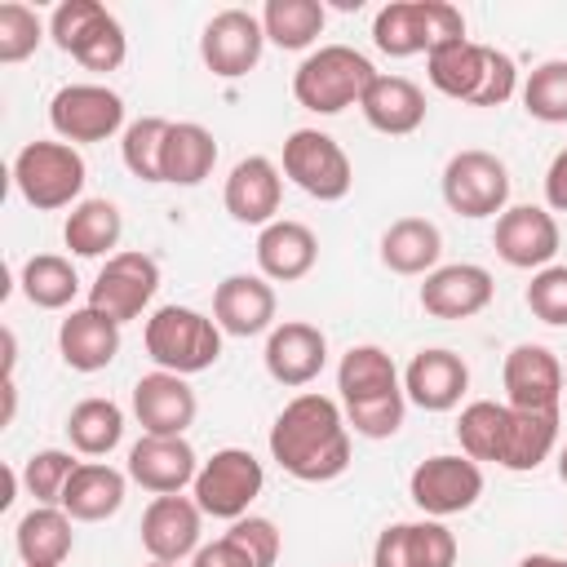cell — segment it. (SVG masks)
<instances>
[{
  "label": "cell",
  "mask_w": 567,
  "mask_h": 567,
  "mask_svg": "<svg viewBox=\"0 0 567 567\" xmlns=\"http://www.w3.org/2000/svg\"><path fill=\"white\" fill-rule=\"evenodd\" d=\"M270 456L284 474L301 483H332L350 465V425L337 399L328 394H297L270 425Z\"/></svg>",
  "instance_id": "cell-1"
},
{
  "label": "cell",
  "mask_w": 567,
  "mask_h": 567,
  "mask_svg": "<svg viewBox=\"0 0 567 567\" xmlns=\"http://www.w3.org/2000/svg\"><path fill=\"white\" fill-rule=\"evenodd\" d=\"M425 75L439 93L470 102V106H505L518 89V66L509 53L478 44V40H456L434 53H425Z\"/></svg>",
  "instance_id": "cell-2"
},
{
  "label": "cell",
  "mask_w": 567,
  "mask_h": 567,
  "mask_svg": "<svg viewBox=\"0 0 567 567\" xmlns=\"http://www.w3.org/2000/svg\"><path fill=\"white\" fill-rule=\"evenodd\" d=\"M381 71L350 44H323L301 58L292 71V97L315 115H337L346 106H359Z\"/></svg>",
  "instance_id": "cell-3"
},
{
  "label": "cell",
  "mask_w": 567,
  "mask_h": 567,
  "mask_svg": "<svg viewBox=\"0 0 567 567\" xmlns=\"http://www.w3.org/2000/svg\"><path fill=\"white\" fill-rule=\"evenodd\" d=\"M465 40V13L447 0H390L372 18V44L385 58L434 53Z\"/></svg>",
  "instance_id": "cell-4"
},
{
  "label": "cell",
  "mask_w": 567,
  "mask_h": 567,
  "mask_svg": "<svg viewBox=\"0 0 567 567\" xmlns=\"http://www.w3.org/2000/svg\"><path fill=\"white\" fill-rule=\"evenodd\" d=\"M142 341H146V354L155 359V368L177 372V377H195V372H204L221 359L217 319H208L190 306H159L146 319Z\"/></svg>",
  "instance_id": "cell-5"
},
{
  "label": "cell",
  "mask_w": 567,
  "mask_h": 567,
  "mask_svg": "<svg viewBox=\"0 0 567 567\" xmlns=\"http://www.w3.org/2000/svg\"><path fill=\"white\" fill-rule=\"evenodd\" d=\"M84 155L71 142H27L13 155V186L18 195L35 208V213H58V208H75L80 190H84Z\"/></svg>",
  "instance_id": "cell-6"
},
{
  "label": "cell",
  "mask_w": 567,
  "mask_h": 567,
  "mask_svg": "<svg viewBox=\"0 0 567 567\" xmlns=\"http://www.w3.org/2000/svg\"><path fill=\"white\" fill-rule=\"evenodd\" d=\"M49 35L84 71H115L124 62V53H128L124 27L97 0H62L53 9V18H49Z\"/></svg>",
  "instance_id": "cell-7"
},
{
  "label": "cell",
  "mask_w": 567,
  "mask_h": 567,
  "mask_svg": "<svg viewBox=\"0 0 567 567\" xmlns=\"http://www.w3.org/2000/svg\"><path fill=\"white\" fill-rule=\"evenodd\" d=\"M261 487H266L261 461H257L248 447H221V452H213V456L199 465V474H195V483H190V496H195V505H199L208 518L235 523V518L248 514V505L261 496Z\"/></svg>",
  "instance_id": "cell-8"
},
{
  "label": "cell",
  "mask_w": 567,
  "mask_h": 567,
  "mask_svg": "<svg viewBox=\"0 0 567 567\" xmlns=\"http://www.w3.org/2000/svg\"><path fill=\"white\" fill-rule=\"evenodd\" d=\"M284 173H288L292 186H301L319 204H337L354 186L350 155L341 151L337 137H328L319 128H292L288 133V142H284Z\"/></svg>",
  "instance_id": "cell-9"
},
{
  "label": "cell",
  "mask_w": 567,
  "mask_h": 567,
  "mask_svg": "<svg viewBox=\"0 0 567 567\" xmlns=\"http://www.w3.org/2000/svg\"><path fill=\"white\" fill-rule=\"evenodd\" d=\"M408 496L421 514L430 518H452L465 514L478 496H483V465L470 461L465 452H439L425 456L412 478H408Z\"/></svg>",
  "instance_id": "cell-10"
},
{
  "label": "cell",
  "mask_w": 567,
  "mask_h": 567,
  "mask_svg": "<svg viewBox=\"0 0 567 567\" xmlns=\"http://www.w3.org/2000/svg\"><path fill=\"white\" fill-rule=\"evenodd\" d=\"M443 204L456 217H496L509 208V168L492 151H456L443 168Z\"/></svg>",
  "instance_id": "cell-11"
},
{
  "label": "cell",
  "mask_w": 567,
  "mask_h": 567,
  "mask_svg": "<svg viewBox=\"0 0 567 567\" xmlns=\"http://www.w3.org/2000/svg\"><path fill=\"white\" fill-rule=\"evenodd\" d=\"M155 292H159V261L151 252L128 248V252L106 257V266L89 284V306L115 323H128L151 306Z\"/></svg>",
  "instance_id": "cell-12"
},
{
  "label": "cell",
  "mask_w": 567,
  "mask_h": 567,
  "mask_svg": "<svg viewBox=\"0 0 567 567\" xmlns=\"http://www.w3.org/2000/svg\"><path fill=\"white\" fill-rule=\"evenodd\" d=\"M49 124L62 142H106L124 128V97L106 84H62L49 102Z\"/></svg>",
  "instance_id": "cell-13"
},
{
  "label": "cell",
  "mask_w": 567,
  "mask_h": 567,
  "mask_svg": "<svg viewBox=\"0 0 567 567\" xmlns=\"http://www.w3.org/2000/svg\"><path fill=\"white\" fill-rule=\"evenodd\" d=\"M261 44H266V31H261V18L248 13V9H221L204 22V35H199V58L213 75L221 80H239L248 75L257 62H261Z\"/></svg>",
  "instance_id": "cell-14"
},
{
  "label": "cell",
  "mask_w": 567,
  "mask_h": 567,
  "mask_svg": "<svg viewBox=\"0 0 567 567\" xmlns=\"http://www.w3.org/2000/svg\"><path fill=\"white\" fill-rule=\"evenodd\" d=\"M492 248L514 270H545L554 266V252H558V221L540 204H514L496 217Z\"/></svg>",
  "instance_id": "cell-15"
},
{
  "label": "cell",
  "mask_w": 567,
  "mask_h": 567,
  "mask_svg": "<svg viewBox=\"0 0 567 567\" xmlns=\"http://www.w3.org/2000/svg\"><path fill=\"white\" fill-rule=\"evenodd\" d=\"M501 381H505V403L518 408V412H558V399H563V363L549 346H536V341H523L505 354V368H501Z\"/></svg>",
  "instance_id": "cell-16"
},
{
  "label": "cell",
  "mask_w": 567,
  "mask_h": 567,
  "mask_svg": "<svg viewBox=\"0 0 567 567\" xmlns=\"http://www.w3.org/2000/svg\"><path fill=\"white\" fill-rule=\"evenodd\" d=\"M195 412H199V399L186 385V377L164 372V368L137 377V385H133V416H137L142 434L182 439L195 425Z\"/></svg>",
  "instance_id": "cell-17"
},
{
  "label": "cell",
  "mask_w": 567,
  "mask_h": 567,
  "mask_svg": "<svg viewBox=\"0 0 567 567\" xmlns=\"http://www.w3.org/2000/svg\"><path fill=\"white\" fill-rule=\"evenodd\" d=\"M199 532H204V509L195 496H155L142 514V549L151 563H182L199 554Z\"/></svg>",
  "instance_id": "cell-18"
},
{
  "label": "cell",
  "mask_w": 567,
  "mask_h": 567,
  "mask_svg": "<svg viewBox=\"0 0 567 567\" xmlns=\"http://www.w3.org/2000/svg\"><path fill=\"white\" fill-rule=\"evenodd\" d=\"M261 359H266L270 381L288 385V390H301V385H310L323 372V363H328V337L315 323H306V319H284V323L270 328Z\"/></svg>",
  "instance_id": "cell-19"
},
{
  "label": "cell",
  "mask_w": 567,
  "mask_h": 567,
  "mask_svg": "<svg viewBox=\"0 0 567 567\" xmlns=\"http://www.w3.org/2000/svg\"><path fill=\"white\" fill-rule=\"evenodd\" d=\"M492 270L487 266H474V261H452V266H439L425 275L421 284V310L434 315V319H470L478 310L492 306Z\"/></svg>",
  "instance_id": "cell-20"
},
{
  "label": "cell",
  "mask_w": 567,
  "mask_h": 567,
  "mask_svg": "<svg viewBox=\"0 0 567 567\" xmlns=\"http://www.w3.org/2000/svg\"><path fill=\"white\" fill-rule=\"evenodd\" d=\"M199 474V456L186 439H164V434H142L128 447V478L155 496H177L190 487Z\"/></svg>",
  "instance_id": "cell-21"
},
{
  "label": "cell",
  "mask_w": 567,
  "mask_h": 567,
  "mask_svg": "<svg viewBox=\"0 0 567 567\" xmlns=\"http://www.w3.org/2000/svg\"><path fill=\"white\" fill-rule=\"evenodd\" d=\"M372 567H456V536L439 518L390 523L372 545Z\"/></svg>",
  "instance_id": "cell-22"
},
{
  "label": "cell",
  "mask_w": 567,
  "mask_h": 567,
  "mask_svg": "<svg viewBox=\"0 0 567 567\" xmlns=\"http://www.w3.org/2000/svg\"><path fill=\"white\" fill-rule=\"evenodd\" d=\"M470 385V368L461 354L434 346V350H416L412 363L403 368V394L408 403H416L421 412H452L461 403Z\"/></svg>",
  "instance_id": "cell-23"
},
{
  "label": "cell",
  "mask_w": 567,
  "mask_h": 567,
  "mask_svg": "<svg viewBox=\"0 0 567 567\" xmlns=\"http://www.w3.org/2000/svg\"><path fill=\"white\" fill-rule=\"evenodd\" d=\"M279 199H284V177H279V164L266 155L239 159L226 177V190H221L226 213L244 226H270L279 213Z\"/></svg>",
  "instance_id": "cell-24"
},
{
  "label": "cell",
  "mask_w": 567,
  "mask_h": 567,
  "mask_svg": "<svg viewBox=\"0 0 567 567\" xmlns=\"http://www.w3.org/2000/svg\"><path fill=\"white\" fill-rule=\"evenodd\" d=\"M275 288L266 275H226L213 292V319L230 337H257L275 328Z\"/></svg>",
  "instance_id": "cell-25"
},
{
  "label": "cell",
  "mask_w": 567,
  "mask_h": 567,
  "mask_svg": "<svg viewBox=\"0 0 567 567\" xmlns=\"http://www.w3.org/2000/svg\"><path fill=\"white\" fill-rule=\"evenodd\" d=\"M319 261V239L306 221L292 217H275L270 226H261L257 235V270L270 284H297L315 270Z\"/></svg>",
  "instance_id": "cell-26"
},
{
  "label": "cell",
  "mask_w": 567,
  "mask_h": 567,
  "mask_svg": "<svg viewBox=\"0 0 567 567\" xmlns=\"http://www.w3.org/2000/svg\"><path fill=\"white\" fill-rule=\"evenodd\" d=\"M58 350L71 372H102L120 354V323L93 306H80L58 328Z\"/></svg>",
  "instance_id": "cell-27"
},
{
  "label": "cell",
  "mask_w": 567,
  "mask_h": 567,
  "mask_svg": "<svg viewBox=\"0 0 567 567\" xmlns=\"http://www.w3.org/2000/svg\"><path fill=\"white\" fill-rule=\"evenodd\" d=\"M359 111L377 133L403 137V133H416L425 124V93L408 75H377L372 89L363 93Z\"/></svg>",
  "instance_id": "cell-28"
},
{
  "label": "cell",
  "mask_w": 567,
  "mask_h": 567,
  "mask_svg": "<svg viewBox=\"0 0 567 567\" xmlns=\"http://www.w3.org/2000/svg\"><path fill=\"white\" fill-rule=\"evenodd\" d=\"M71 514L62 505H35L18 518L13 527V545H18V558L22 567H62L71 545H75V532H71Z\"/></svg>",
  "instance_id": "cell-29"
},
{
  "label": "cell",
  "mask_w": 567,
  "mask_h": 567,
  "mask_svg": "<svg viewBox=\"0 0 567 567\" xmlns=\"http://www.w3.org/2000/svg\"><path fill=\"white\" fill-rule=\"evenodd\" d=\"M124 474L106 461H80L75 474L66 478V492H62V509L75 518V523H102L111 518L120 505H124Z\"/></svg>",
  "instance_id": "cell-30"
},
{
  "label": "cell",
  "mask_w": 567,
  "mask_h": 567,
  "mask_svg": "<svg viewBox=\"0 0 567 567\" xmlns=\"http://www.w3.org/2000/svg\"><path fill=\"white\" fill-rule=\"evenodd\" d=\"M443 235L430 217H399L381 235V266L394 275H430L439 270Z\"/></svg>",
  "instance_id": "cell-31"
},
{
  "label": "cell",
  "mask_w": 567,
  "mask_h": 567,
  "mask_svg": "<svg viewBox=\"0 0 567 567\" xmlns=\"http://www.w3.org/2000/svg\"><path fill=\"white\" fill-rule=\"evenodd\" d=\"M337 390H341V403H363V399L403 390V381L394 359L381 346H350L337 363Z\"/></svg>",
  "instance_id": "cell-32"
},
{
  "label": "cell",
  "mask_w": 567,
  "mask_h": 567,
  "mask_svg": "<svg viewBox=\"0 0 567 567\" xmlns=\"http://www.w3.org/2000/svg\"><path fill=\"white\" fill-rule=\"evenodd\" d=\"M217 164V142L204 124L195 120H182V124H168V137H164V182L173 186H199Z\"/></svg>",
  "instance_id": "cell-33"
},
{
  "label": "cell",
  "mask_w": 567,
  "mask_h": 567,
  "mask_svg": "<svg viewBox=\"0 0 567 567\" xmlns=\"http://www.w3.org/2000/svg\"><path fill=\"white\" fill-rule=\"evenodd\" d=\"M558 443V412H518L509 408V430H505V452H501V470L527 474L540 461H549Z\"/></svg>",
  "instance_id": "cell-34"
},
{
  "label": "cell",
  "mask_w": 567,
  "mask_h": 567,
  "mask_svg": "<svg viewBox=\"0 0 567 567\" xmlns=\"http://www.w3.org/2000/svg\"><path fill=\"white\" fill-rule=\"evenodd\" d=\"M124 235V217L111 199H80L62 226V239L75 257H111Z\"/></svg>",
  "instance_id": "cell-35"
},
{
  "label": "cell",
  "mask_w": 567,
  "mask_h": 567,
  "mask_svg": "<svg viewBox=\"0 0 567 567\" xmlns=\"http://www.w3.org/2000/svg\"><path fill=\"white\" fill-rule=\"evenodd\" d=\"M66 439L80 456H106L124 439V412L111 399H80L66 416Z\"/></svg>",
  "instance_id": "cell-36"
},
{
  "label": "cell",
  "mask_w": 567,
  "mask_h": 567,
  "mask_svg": "<svg viewBox=\"0 0 567 567\" xmlns=\"http://www.w3.org/2000/svg\"><path fill=\"white\" fill-rule=\"evenodd\" d=\"M22 297L35 306V310H66L80 292V275L66 257L58 252H35L22 261Z\"/></svg>",
  "instance_id": "cell-37"
},
{
  "label": "cell",
  "mask_w": 567,
  "mask_h": 567,
  "mask_svg": "<svg viewBox=\"0 0 567 567\" xmlns=\"http://www.w3.org/2000/svg\"><path fill=\"white\" fill-rule=\"evenodd\" d=\"M505 430H509V403H492V399H474L470 408H461L456 416V439H461V452L470 461H496L501 465V452H505Z\"/></svg>",
  "instance_id": "cell-38"
},
{
  "label": "cell",
  "mask_w": 567,
  "mask_h": 567,
  "mask_svg": "<svg viewBox=\"0 0 567 567\" xmlns=\"http://www.w3.org/2000/svg\"><path fill=\"white\" fill-rule=\"evenodd\" d=\"M328 13L319 0H266L261 9V31L279 49H310L323 31Z\"/></svg>",
  "instance_id": "cell-39"
},
{
  "label": "cell",
  "mask_w": 567,
  "mask_h": 567,
  "mask_svg": "<svg viewBox=\"0 0 567 567\" xmlns=\"http://www.w3.org/2000/svg\"><path fill=\"white\" fill-rule=\"evenodd\" d=\"M168 124L173 120H159V115H142L124 128V142H120V155H124V168L137 177V182H164V137H168Z\"/></svg>",
  "instance_id": "cell-40"
},
{
  "label": "cell",
  "mask_w": 567,
  "mask_h": 567,
  "mask_svg": "<svg viewBox=\"0 0 567 567\" xmlns=\"http://www.w3.org/2000/svg\"><path fill=\"white\" fill-rule=\"evenodd\" d=\"M523 106L540 124H567V58H549L527 75Z\"/></svg>",
  "instance_id": "cell-41"
},
{
  "label": "cell",
  "mask_w": 567,
  "mask_h": 567,
  "mask_svg": "<svg viewBox=\"0 0 567 567\" xmlns=\"http://www.w3.org/2000/svg\"><path fill=\"white\" fill-rule=\"evenodd\" d=\"M75 456L62 452V447H44V452H31L22 461V483L27 492L35 496V505H62V492H66V478L75 474Z\"/></svg>",
  "instance_id": "cell-42"
},
{
  "label": "cell",
  "mask_w": 567,
  "mask_h": 567,
  "mask_svg": "<svg viewBox=\"0 0 567 567\" xmlns=\"http://www.w3.org/2000/svg\"><path fill=\"white\" fill-rule=\"evenodd\" d=\"M44 40V22L31 4L22 0H9L0 4V62H27Z\"/></svg>",
  "instance_id": "cell-43"
},
{
  "label": "cell",
  "mask_w": 567,
  "mask_h": 567,
  "mask_svg": "<svg viewBox=\"0 0 567 567\" xmlns=\"http://www.w3.org/2000/svg\"><path fill=\"white\" fill-rule=\"evenodd\" d=\"M403 412H408V394L394 390V394H381V399L346 403V425L363 439H390L403 425Z\"/></svg>",
  "instance_id": "cell-44"
},
{
  "label": "cell",
  "mask_w": 567,
  "mask_h": 567,
  "mask_svg": "<svg viewBox=\"0 0 567 567\" xmlns=\"http://www.w3.org/2000/svg\"><path fill=\"white\" fill-rule=\"evenodd\" d=\"M527 310L549 328H567V266H545L532 275Z\"/></svg>",
  "instance_id": "cell-45"
},
{
  "label": "cell",
  "mask_w": 567,
  "mask_h": 567,
  "mask_svg": "<svg viewBox=\"0 0 567 567\" xmlns=\"http://www.w3.org/2000/svg\"><path fill=\"white\" fill-rule=\"evenodd\" d=\"M190 567H261L252 558V549L239 540V536H217L213 545H199V554L190 558Z\"/></svg>",
  "instance_id": "cell-46"
},
{
  "label": "cell",
  "mask_w": 567,
  "mask_h": 567,
  "mask_svg": "<svg viewBox=\"0 0 567 567\" xmlns=\"http://www.w3.org/2000/svg\"><path fill=\"white\" fill-rule=\"evenodd\" d=\"M545 199H549V208H558V213H567V146L549 159V168H545Z\"/></svg>",
  "instance_id": "cell-47"
},
{
  "label": "cell",
  "mask_w": 567,
  "mask_h": 567,
  "mask_svg": "<svg viewBox=\"0 0 567 567\" xmlns=\"http://www.w3.org/2000/svg\"><path fill=\"white\" fill-rule=\"evenodd\" d=\"M518 567H567V558H558V554H527Z\"/></svg>",
  "instance_id": "cell-48"
},
{
  "label": "cell",
  "mask_w": 567,
  "mask_h": 567,
  "mask_svg": "<svg viewBox=\"0 0 567 567\" xmlns=\"http://www.w3.org/2000/svg\"><path fill=\"white\" fill-rule=\"evenodd\" d=\"M558 478H563V483H567V443H563V447H558Z\"/></svg>",
  "instance_id": "cell-49"
},
{
  "label": "cell",
  "mask_w": 567,
  "mask_h": 567,
  "mask_svg": "<svg viewBox=\"0 0 567 567\" xmlns=\"http://www.w3.org/2000/svg\"><path fill=\"white\" fill-rule=\"evenodd\" d=\"M146 567H177V563H146Z\"/></svg>",
  "instance_id": "cell-50"
},
{
  "label": "cell",
  "mask_w": 567,
  "mask_h": 567,
  "mask_svg": "<svg viewBox=\"0 0 567 567\" xmlns=\"http://www.w3.org/2000/svg\"><path fill=\"white\" fill-rule=\"evenodd\" d=\"M563 394H567V368H563Z\"/></svg>",
  "instance_id": "cell-51"
}]
</instances>
